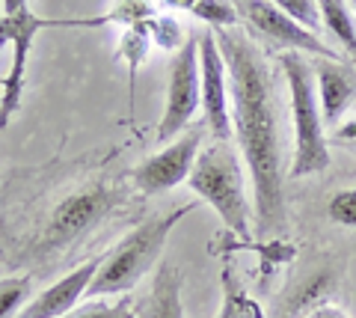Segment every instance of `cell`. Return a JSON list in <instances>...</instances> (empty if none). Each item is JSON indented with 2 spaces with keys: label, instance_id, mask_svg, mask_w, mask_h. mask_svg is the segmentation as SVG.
I'll list each match as a JSON object with an SVG mask.
<instances>
[{
  "label": "cell",
  "instance_id": "6da1fadb",
  "mask_svg": "<svg viewBox=\"0 0 356 318\" xmlns=\"http://www.w3.org/2000/svg\"><path fill=\"white\" fill-rule=\"evenodd\" d=\"M229 69L232 131L243 164L252 175L255 232L267 235L285 226L282 191V140H280V90L264 51L243 30L214 33Z\"/></svg>",
  "mask_w": 356,
  "mask_h": 318
},
{
  "label": "cell",
  "instance_id": "7a4b0ae2",
  "mask_svg": "<svg viewBox=\"0 0 356 318\" xmlns=\"http://www.w3.org/2000/svg\"><path fill=\"white\" fill-rule=\"evenodd\" d=\"M280 69L288 86V104H291V125H294V161L288 175L306 179V175L324 173L330 167V140L324 131L327 122L318 98L315 69L297 51L282 54Z\"/></svg>",
  "mask_w": 356,
  "mask_h": 318
},
{
  "label": "cell",
  "instance_id": "3957f363",
  "mask_svg": "<svg viewBox=\"0 0 356 318\" xmlns=\"http://www.w3.org/2000/svg\"><path fill=\"white\" fill-rule=\"evenodd\" d=\"M191 212H193V205H181V208H172L170 214L152 217V221H143L137 229H131L110 253H104V262L95 271V280L89 286L86 298L98 301L104 294L131 292L154 268V262L161 259L166 238H170L175 223H181Z\"/></svg>",
  "mask_w": 356,
  "mask_h": 318
},
{
  "label": "cell",
  "instance_id": "277c9868",
  "mask_svg": "<svg viewBox=\"0 0 356 318\" xmlns=\"http://www.w3.org/2000/svg\"><path fill=\"white\" fill-rule=\"evenodd\" d=\"M191 191L202 202H208L220 214L235 235L247 238L250 229V200H247V179H243V167L238 152L229 146V140H214L208 143L193 164L191 175H187Z\"/></svg>",
  "mask_w": 356,
  "mask_h": 318
},
{
  "label": "cell",
  "instance_id": "5b68a950",
  "mask_svg": "<svg viewBox=\"0 0 356 318\" xmlns=\"http://www.w3.org/2000/svg\"><path fill=\"white\" fill-rule=\"evenodd\" d=\"M122 202H125V193H122L116 184H110V188L107 184H92V188H86V191L65 196L51 212L48 223H44V232L39 235L36 247L30 250V256L60 253V250L74 244L77 238H83L102 217H107Z\"/></svg>",
  "mask_w": 356,
  "mask_h": 318
},
{
  "label": "cell",
  "instance_id": "8992f818",
  "mask_svg": "<svg viewBox=\"0 0 356 318\" xmlns=\"http://www.w3.org/2000/svg\"><path fill=\"white\" fill-rule=\"evenodd\" d=\"M69 27L77 30V18H42L36 13H15V15H0V48L13 45V65H9L6 78H0V131L13 122L15 111L21 107V95H24V74H27V57L36 36L42 30H57Z\"/></svg>",
  "mask_w": 356,
  "mask_h": 318
},
{
  "label": "cell",
  "instance_id": "52a82bcc",
  "mask_svg": "<svg viewBox=\"0 0 356 318\" xmlns=\"http://www.w3.org/2000/svg\"><path fill=\"white\" fill-rule=\"evenodd\" d=\"M202 102V78H199V36H191L181 51L170 60V84H166V104L158 122V143H170L191 125L193 113Z\"/></svg>",
  "mask_w": 356,
  "mask_h": 318
},
{
  "label": "cell",
  "instance_id": "ba28073f",
  "mask_svg": "<svg viewBox=\"0 0 356 318\" xmlns=\"http://www.w3.org/2000/svg\"><path fill=\"white\" fill-rule=\"evenodd\" d=\"M202 137H205L202 125H193V128H187L184 134L170 140L161 152H154L152 158L137 164V167L131 170L134 188L146 196H154V193H163V191L175 188V184L187 182L199 152H202Z\"/></svg>",
  "mask_w": 356,
  "mask_h": 318
},
{
  "label": "cell",
  "instance_id": "9c48e42d",
  "mask_svg": "<svg viewBox=\"0 0 356 318\" xmlns=\"http://www.w3.org/2000/svg\"><path fill=\"white\" fill-rule=\"evenodd\" d=\"M238 13L247 21V27L259 33L264 42H270L273 48H288L297 54H312V57L339 60V51L324 45L318 33L306 30L300 21L285 15L282 9H276L270 0H243V3H238Z\"/></svg>",
  "mask_w": 356,
  "mask_h": 318
},
{
  "label": "cell",
  "instance_id": "30bf717a",
  "mask_svg": "<svg viewBox=\"0 0 356 318\" xmlns=\"http://www.w3.org/2000/svg\"><path fill=\"white\" fill-rule=\"evenodd\" d=\"M199 78H202V113L205 128L214 140H229L232 131V95H229V69L222 60L220 42L214 33L199 36Z\"/></svg>",
  "mask_w": 356,
  "mask_h": 318
},
{
  "label": "cell",
  "instance_id": "8fae6325",
  "mask_svg": "<svg viewBox=\"0 0 356 318\" xmlns=\"http://www.w3.org/2000/svg\"><path fill=\"white\" fill-rule=\"evenodd\" d=\"M102 262H104V256L86 259L83 265H77L74 271L65 273V277H60L54 286L36 294V298L18 312V318H63L65 312H72L77 301L86 298V292L92 286L95 271L102 268Z\"/></svg>",
  "mask_w": 356,
  "mask_h": 318
},
{
  "label": "cell",
  "instance_id": "7c38bea8",
  "mask_svg": "<svg viewBox=\"0 0 356 318\" xmlns=\"http://www.w3.org/2000/svg\"><path fill=\"white\" fill-rule=\"evenodd\" d=\"M318 81V98L321 111H324V122L336 128L344 111L356 102V69H350L341 60H324L318 57L312 63Z\"/></svg>",
  "mask_w": 356,
  "mask_h": 318
},
{
  "label": "cell",
  "instance_id": "4fadbf2b",
  "mask_svg": "<svg viewBox=\"0 0 356 318\" xmlns=\"http://www.w3.org/2000/svg\"><path fill=\"white\" fill-rule=\"evenodd\" d=\"M181 283H184V277L175 265H161L149 292L134 306V315L137 318H184Z\"/></svg>",
  "mask_w": 356,
  "mask_h": 318
},
{
  "label": "cell",
  "instance_id": "5bb4252c",
  "mask_svg": "<svg viewBox=\"0 0 356 318\" xmlns=\"http://www.w3.org/2000/svg\"><path fill=\"white\" fill-rule=\"evenodd\" d=\"M336 289V271L330 268H318L306 273L303 280L297 283L282 298L280 303V318H297V315H309L315 306H321V301Z\"/></svg>",
  "mask_w": 356,
  "mask_h": 318
},
{
  "label": "cell",
  "instance_id": "9a60e30c",
  "mask_svg": "<svg viewBox=\"0 0 356 318\" xmlns=\"http://www.w3.org/2000/svg\"><path fill=\"white\" fill-rule=\"evenodd\" d=\"M318 9H321V21H324V27L341 42V48L356 60V21H353V13L348 9V3H344V0H318Z\"/></svg>",
  "mask_w": 356,
  "mask_h": 318
},
{
  "label": "cell",
  "instance_id": "2e32d148",
  "mask_svg": "<svg viewBox=\"0 0 356 318\" xmlns=\"http://www.w3.org/2000/svg\"><path fill=\"white\" fill-rule=\"evenodd\" d=\"M149 45H152V36H149L146 24L125 27L119 36V57L128 63V72H131V107H134V90H137V72H140L143 60H146Z\"/></svg>",
  "mask_w": 356,
  "mask_h": 318
},
{
  "label": "cell",
  "instance_id": "e0dca14e",
  "mask_svg": "<svg viewBox=\"0 0 356 318\" xmlns=\"http://www.w3.org/2000/svg\"><path fill=\"white\" fill-rule=\"evenodd\" d=\"M146 30L152 36V45H158L166 54L181 51L184 42L191 39V36H187V27L178 18H172V15H152L146 21Z\"/></svg>",
  "mask_w": 356,
  "mask_h": 318
},
{
  "label": "cell",
  "instance_id": "ac0fdd59",
  "mask_svg": "<svg viewBox=\"0 0 356 318\" xmlns=\"http://www.w3.org/2000/svg\"><path fill=\"white\" fill-rule=\"evenodd\" d=\"M220 286H222V306L217 318H259V306L243 294L238 280L232 277V271H222Z\"/></svg>",
  "mask_w": 356,
  "mask_h": 318
},
{
  "label": "cell",
  "instance_id": "d6986e66",
  "mask_svg": "<svg viewBox=\"0 0 356 318\" xmlns=\"http://www.w3.org/2000/svg\"><path fill=\"white\" fill-rule=\"evenodd\" d=\"M33 280L27 277H0V318H18L30 298Z\"/></svg>",
  "mask_w": 356,
  "mask_h": 318
},
{
  "label": "cell",
  "instance_id": "ffe728a7",
  "mask_svg": "<svg viewBox=\"0 0 356 318\" xmlns=\"http://www.w3.org/2000/svg\"><path fill=\"white\" fill-rule=\"evenodd\" d=\"M193 15L208 21V24L217 30H232V27H238V21H241L235 0H199L193 6Z\"/></svg>",
  "mask_w": 356,
  "mask_h": 318
},
{
  "label": "cell",
  "instance_id": "44dd1931",
  "mask_svg": "<svg viewBox=\"0 0 356 318\" xmlns=\"http://www.w3.org/2000/svg\"><path fill=\"white\" fill-rule=\"evenodd\" d=\"M63 318H137L134 306L128 298H122L116 303H104V301H92L83 306H74L72 312H65Z\"/></svg>",
  "mask_w": 356,
  "mask_h": 318
},
{
  "label": "cell",
  "instance_id": "7402d4cb",
  "mask_svg": "<svg viewBox=\"0 0 356 318\" xmlns=\"http://www.w3.org/2000/svg\"><path fill=\"white\" fill-rule=\"evenodd\" d=\"M276 9H282L285 15H291L294 21H300L306 30L318 33L321 30V9L318 0H270Z\"/></svg>",
  "mask_w": 356,
  "mask_h": 318
},
{
  "label": "cell",
  "instance_id": "603a6c76",
  "mask_svg": "<svg viewBox=\"0 0 356 318\" xmlns=\"http://www.w3.org/2000/svg\"><path fill=\"white\" fill-rule=\"evenodd\" d=\"M327 217L339 226H350L356 229V188L348 191H336L327 202Z\"/></svg>",
  "mask_w": 356,
  "mask_h": 318
},
{
  "label": "cell",
  "instance_id": "cb8c5ba5",
  "mask_svg": "<svg viewBox=\"0 0 356 318\" xmlns=\"http://www.w3.org/2000/svg\"><path fill=\"white\" fill-rule=\"evenodd\" d=\"M332 140H336V143H356V116L344 119V122L332 128Z\"/></svg>",
  "mask_w": 356,
  "mask_h": 318
},
{
  "label": "cell",
  "instance_id": "d4e9b609",
  "mask_svg": "<svg viewBox=\"0 0 356 318\" xmlns=\"http://www.w3.org/2000/svg\"><path fill=\"white\" fill-rule=\"evenodd\" d=\"M303 318H350L344 310H339V306H332V303H321V306H315L309 315H303Z\"/></svg>",
  "mask_w": 356,
  "mask_h": 318
},
{
  "label": "cell",
  "instance_id": "484cf974",
  "mask_svg": "<svg viewBox=\"0 0 356 318\" xmlns=\"http://www.w3.org/2000/svg\"><path fill=\"white\" fill-rule=\"evenodd\" d=\"M27 9V0H3V15H15V13H24Z\"/></svg>",
  "mask_w": 356,
  "mask_h": 318
},
{
  "label": "cell",
  "instance_id": "4316f807",
  "mask_svg": "<svg viewBox=\"0 0 356 318\" xmlns=\"http://www.w3.org/2000/svg\"><path fill=\"white\" fill-rule=\"evenodd\" d=\"M161 3L166 9H191V13H193V6L199 3V0H161Z\"/></svg>",
  "mask_w": 356,
  "mask_h": 318
},
{
  "label": "cell",
  "instance_id": "83f0119b",
  "mask_svg": "<svg viewBox=\"0 0 356 318\" xmlns=\"http://www.w3.org/2000/svg\"><path fill=\"white\" fill-rule=\"evenodd\" d=\"M350 6H353V13H356V0H350Z\"/></svg>",
  "mask_w": 356,
  "mask_h": 318
},
{
  "label": "cell",
  "instance_id": "f1b7e54d",
  "mask_svg": "<svg viewBox=\"0 0 356 318\" xmlns=\"http://www.w3.org/2000/svg\"><path fill=\"white\" fill-rule=\"evenodd\" d=\"M235 3H243V0H235Z\"/></svg>",
  "mask_w": 356,
  "mask_h": 318
},
{
  "label": "cell",
  "instance_id": "f546056e",
  "mask_svg": "<svg viewBox=\"0 0 356 318\" xmlns=\"http://www.w3.org/2000/svg\"><path fill=\"white\" fill-rule=\"evenodd\" d=\"M0 273H3V268H0Z\"/></svg>",
  "mask_w": 356,
  "mask_h": 318
}]
</instances>
